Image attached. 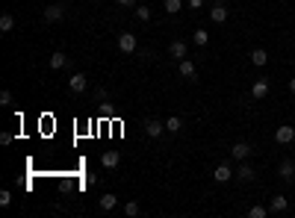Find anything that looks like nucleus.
<instances>
[{
    "mask_svg": "<svg viewBox=\"0 0 295 218\" xmlns=\"http://www.w3.org/2000/svg\"><path fill=\"white\" fill-rule=\"evenodd\" d=\"M65 15H68V6H65V3H50V6L42 12V18H45L48 24H56V21H62Z\"/></svg>",
    "mask_w": 295,
    "mask_h": 218,
    "instance_id": "f257e3e1",
    "label": "nucleus"
},
{
    "mask_svg": "<svg viewBox=\"0 0 295 218\" xmlns=\"http://www.w3.org/2000/svg\"><path fill=\"white\" fill-rule=\"evenodd\" d=\"M68 89H71L74 94H83V92L89 89V77L80 74V71H77V74H71V77H68Z\"/></svg>",
    "mask_w": 295,
    "mask_h": 218,
    "instance_id": "f03ea898",
    "label": "nucleus"
},
{
    "mask_svg": "<svg viewBox=\"0 0 295 218\" xmlns=\"http://www.w3.org/2000/svg\"><path fill=\"white\" fill-rule=\"evenodd\" d=\"M142 130H145L148 139H160L165 133V124H160L157 118H148V121H142Z\"/></svg>",
    "mask_w": 295,
    "mask_h": 218,
    "instance_id": "7ed1b4c3",
    "label": "nucleus"
},
{
    "mask_svg": "<svg viewBox=\"0 0 295 218\" xmlns=\"http://www.w3.org/2000/svg\"><path fill=\"white\" fill-rule=\"evenodd\" d=\"M275 141H278V144H292V141H295V127H292V124H280V127L275 130Z\"/></svg>",
    "mask_w": 295,
    "mask_h": 218,
    "instance_id": "20e7f679",
    "label": "nucleus"
},
{
    "mask_svg": "<svg viewBox=\"0 0 295 218\" xmlns=\"http://www.w3.org/2000/svg\"><path fill=\"white\" fill-rule=\"evenodd\" d=\"M177 74H180L183 80H189V83H192V80L198 77V71H195V62H192V59H180V62H177Z\"/></svg>",
    "mask_w": 295,
    "mask_h": 218,
    "instance_id": "39448f33",
    "label": "nucleus"
},
{
    "mask_svg": "<svg viewBox=\"0 0 295 218\" xmlns=\"http://www.w3.org/2000/svg\"><path fill=\"white\" fill-rule=\"evenodd\" d=\"M136 47H139V42H136L133 32H121L118 35V50L121 53H136Z\"/></svg>",
    "mask_w": 295,
    "mask_h": 218,
    "instance_id": "423d86ee",
    "label": "nucleus"
},
{
    "mask_svg": "<svg viewBox=\"0 0 295 218\" xmlns=\"http://www.w3.org/2000/svg\"><path fill=\"white\" fill-rule=\"evenodd\" d=\"M210 18L215 24H225L228 21V3H225V0H215V3L210 6Z\"/></svg>",
    "mask_w": 295,
    "mask_h": 218,
    "instance_id": "0eeeda50",
    "label": "nucleus"
},
{
    "mask_svg": "<svg viewBox=\"0 0 295 218\" xmlns=\"http://www.w3.org/2000/svg\"><path fill=\"white\" fill-rule=\"evenodd\" d=\"M278 177L283 180V183H292V180H295V159H283L278 165Z\"/></svg>",
    "mask_w": 295,
    "mask_h": 218,
    "instance_id": "6e6552de",
    "label": "nucleus"
},
{
    "mask_svg": "<svg viewBox=\"0 0 295 218\" xmlns=\"http://www.w3.org/2000/svg\"><path fill=\"white\" fill-rule=\"evenodd\" d=\"M168 56H171V59H177V62H180V59H186V56H189V47H186V42L174 39V42L168 45Z\"/></svg>",
    "mask_w": 295,
    "mask_h": 218,
    "instance_id": "1a4fd4ad",
    "label": "nucleus"
},
{
    "mask_svg": "<svg viewBox=\"0 0 295 218\" xmlns=\"http://www.w3.org/2000/svg\"><path fill=\"white\" fill-rule=\"evenodd\" d=\"M251 154H254V148H251L248 141H236L233 148H230V156H233V159H239V162H245Z\"/></svg>",
    "mask_w": 295,
    "mask_h": 218,
    "instance_id": "9d476101",
    "label": "nucleus"
},
{
    "mask_svg": "<svg viewBox=\"0 0 295 218\" xmlns=\"http://www.w3.org/2000/svg\"><path fill=\"white\" fill-rule=\"evenodd\" d=\"M251 97H254V100H266V97H269V80H254Z\"/></svg>",
    "mask_w": 295,
    "mask_h": 218,
    "instance_id": "9b49d317",
    "label": "nucleus"
},
{
    "mask_svg": "<svg viewBox=\"0 0 295 218\" xmlns=\"http://www.w3.org/2000/svg\"><path fill=\"white\" fill-rule=\"evenodd\" d=\"M233 174H236V171H230V165H228V162H221V165H215L213 180H215V183H228V180H230Z\"/></svg>",
    "mask_w": 295,
    "mask_h": 218,
    "instance_id": "f8f14e48",
    "label": "nucleus"
},
{
    "mask_svg": "<svg viewBox=\"0 0 295 218\" xmlns=\"http://www.w3.org/2000/svg\"><path fill=\"white\" fill-rule=\"evenodd\" d=\"M98 206H100V212H113V209L118 206V198H115L113 192H106V195L98 198Z\"/></svg>",
    "mask_w": 295,
    "mask_h": 218,
    "instance_id": "ddd939ff",
    "label": "nucleus"
},
{
    "mask_svg": "<svg viewBox=\"0 0 295 218\" xmlns=\"http://www.w3.org/2000/svg\"><path fill=\"white\" fill-rule=\"evenodd\" d=\"M118 162H121V154H118V151H103V154H100V165H103V168H115Z\"/></svg>",
    "mask_w": 295,
    "mask_h": 218,
    "instance_id": "4468645a",
    "label": "nucleus"
},
{
    "mask_svg": "<svg viewBox=\"0 0 295 218\" xmlns=\"http://www.w3.org/2000/svg\"><path fill=\"white\" fill-rule=\"evenodd\" d=\"M68 65H71V56H65L62 50L50 53V68H53V71H62V68H68Z\"/></svg>",
    "mask_w": 295,
    "mask_h": 218,
    "instance_id": "2eb2a0df",
    "label": "nucleus"
},
{
    "mask_svg": "<svg viewBox=\"0 0 295 218\" xmlns=\"http://www.w3.org/2000/svg\"><path fill=\"white\" fill-rule=\"evenodd\" d=\"M236 177H239V180H242V183H251V180H254V177H257V174H254V168H251V165H248V159H245V162H242V165H239V168H236Z\"/></svg>",
    "mask_w": 295,
    "mask_h": 218,
    "instance_id": "dca6fc26",
    "label": "nucleus"
},
{
    "mask_svg": "<svg viewBox=\"0 0 295 218\" xmlns=\"http://www.w3.org/2000/svg\"><path fill=\"white\" fill-rule=\"evenodd\" d=\"M251 62H254L257 68H263V65L269 62V53H266L263 47H254V50H251Z\"/></svg>",
    "mask_w": 295,
    "mask_h": 218,
    "instance_id": "f3484780",
    "label": "nucleus"
},
{
    "mask_svg": "<svg viewBox=\"0 0 295 218\" xmlns=\"http://www.w3.org/2000/svg\"><path fill=\"white\" fill-rule=\"evenodd\" d=\"M12 30H15V15L3 12V15H0V32H12Z\"/></svg>",
    "mask_w": 295,
    "mask_h": 218,
    "instance_id": "a211bd4d",
    "label": "nucleus"
},
{
    "mask_svg": "<svg viewBox=\"0 0 295 218\" xmlns=\"http://www.w3.org/2000/svg\"><path fill=\"white\" fill-rule=\"evenodd\" d=\"M286 206H289V203H286L283 195H275V198L269 201V212H286Z\"/></svg>",
    "mask_w": 295,
    "mask_h": 218,
    "instance_id": "6ab92c4d",
    "label": "nucleus"
},
{
    "mask_svg": "<svg viewBox=\"0 0 295 218\" xmlns=\"http://www.w3.org/2000/svg\"><path fill=\"white\" fill-rule=\"evenodd\" d=\"M163 9H165L168 15H177V12L183 9V0H163Z\"/></svg>",
    "mask_w": 295,
    "mask_h": 218,
    "instance_id": "aec40b11",
    "label": "nucleus"
},
{
    "mask_svg": "<svg viewBox=\"0 0 295 218\" xmlns=\"http://www.w3.org/2000/svg\"><path fill=\"white\" fill-rule=\"evenodd\" d=\"M192 42H195L198 47H207V42H210V32H207V30H195V32H192Z\"/></svg>",
    "mask_w": 295,
    "mask_h": 218,
    "instance_id": "412c9836",
    "label": "nucleus"
},
{
    "mask_svg": "<svg viewBox=\"0 0 295 218\" xmlns=\"http://www.w3.org/2000/svg\"><path fill=\"white\" fill-rule=\"evenodd\" d=\"M183 130V121L177 118V115H171L168 121H165V133H180Z\"/></svg>",
    "mask_w": 295,
    "mask_h": 218,
    "instance_id": "4be33fe9",
    "label": "nucleus"
},
{
    "mask_svg": "<svg viewBox=\"0 0 295 218\" xmlns=\"http://www.w3.org/2000/svg\"><path fill=\"white\" fill-rule=\"evenodd\" d=\"M248 215H251V218H266V215H269V206H257V203H254V206L248 209Z\"/></svg>",
    "mask_w": 295,
    "mask_h": 218,
    "instance_id": "5701e85b",
    "label": "nucleus"
},
{
    "mask_svg": "<svg viewBox=\"0 0 295 218\" xmlns=\"http://www.w3.org/2000/svg\"><path fill=\"white\" fill-rule=\"evenodd\" d=\"M139 212H142V206H139L136 201H127V203H124V215H130V218H133V215H139Z\"/></svg>",
    "mask_w": 295,
    "mask_h": 218,
    "instance_id": "b1692460",
    "label": "nucleus"
},
{
    "mask_svg": "<svg viewBox=\"0 0 295 218\" xmlns=\"http://www.w3.org/2000/svg\"><path fill=\"white\" fill-rule=\"evenodd\" d=\"M136 18L139 21H151V6H136Z\"/></svg>",
    "mask_w": 295,
    "mask_h": 218,
    "instance_id": "393cba45",
    "label": "nucleus"
},
{
    "mask_svg": "<svg viewBox=\"0 0 295 218\" xmlns=\"http://www.w3.org/2000/svg\"><path fill=\"white\" fill-rule=\"evenodd\" d=\"M9 103H12V92L3 89V92H0V106H9Z\"/></svg>",
    "mask_w": 295,
    "mask_h": 218,
    "instance_id": "a878e982",
    "label": "nucleus"
},
{
    "mask_svg": "<svg viewBox=\"0 0 295 218\" xmlns=\"http://www.w3.org/2000/svg\"><path fill=\"white\" fill-rule=\"evenodd\" d=\"M9 203H12V192L3 189V192H0V206H9Z\"/></svg>",
    "mask_w": 295,
    "mask_h": 218,
    "instance_id": "bb28decb",
    "label": "nucleus"
},
{
    "mask_svg": "<svg viewBox=\"0 0 295 218\" xmlns=\"http://www.w3.org/2000/svg\"><path fill=\"white\" fill-rule=\"evenodd\" d=\"M95 100L103 103V100H106V89H98V92H95Z\"/></svg>",
    "mask_w": 295,
    "mask_h": 218,
    "instance_id": "cd10ccee",
    "label": "nucleus"
},
{
    "mask_svg": "<svg viewBox=\"0 0 295 218\" xmlns=\"http://www.w3.org/2000/svg\"><path fill=\"white\" fill-rule=\"evenodd\" d=\"M12 141V133H0V144H9Z\"/></svg>",
    "mask_w": 295,
    "mask_h": 218,
    "instance_id": "c85d7f7f",
    "label": "nucleus"
},
{
    "mask_svg": "<svg viewBox=\"0 0 295 218\" xmlns=\"http://www.w3.org/2000/svg\"><path fill=\"white\" fill-rule=\"evenodd\" d=\"M204 6V0H189V9H201Z\"/></svg>",
    "mask_w": 295,
    "mask_h": 218,
    "instance_id": "c756f323",
    "label": "nucleus"
},
{
    "mask_svg": "<svg viewBox=\"0 0 295 218\" xmlns=\"http://www.w3.org/2000/svg\"><path fill=\"white\" fill-rule=\"evenodd\" d=\"M118 6H136V0H115Z\"/></svg>",
    "mask_w": 295,
    "mask_h": 218,
    "instance_id": "7c9ffc66",
    "label": "nucleus"
},
{
    "mask_svg": "<svg viewBox=\"0 0 295 218\" xmlns=\"http://www.w3.org/2000/svg\"><path fill=\"white\" fill-rule=\"evenodd\" d=\"M289 92H292V94H295V77H292V80H289Z\"/></svg>",
    "mask_w": 295,
    "mask_h": 218,
    "instance_id": "2f4dec72",
    "label": "nucleus"
}]
</instances>
